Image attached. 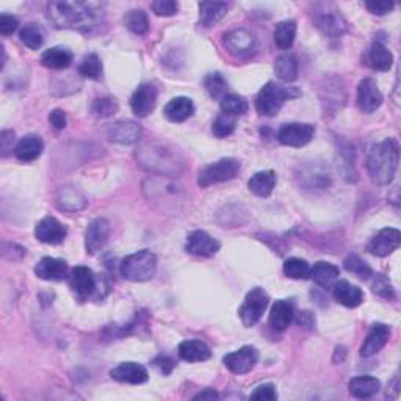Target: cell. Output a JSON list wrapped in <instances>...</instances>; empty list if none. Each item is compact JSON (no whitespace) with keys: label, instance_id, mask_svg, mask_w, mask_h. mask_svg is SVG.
<instances>
[{"label":"cell","instance_id":"7402d4cb","mask_svg":"<svg viewBox=\"0 0 401 401\" xmlns=\"http://www.w3.org/2000/svg\"><path fill=\"white\" fill-rule=\"evenodd\" d=\"M68 263L55 257H43L35 267V275L43 281H63L68 277Z\"/></svg>","mask_w":401,"mask_h":401},{"label":"cell","instance_id":"ab89813d","mask_svg":"<svg viewBox=\"0 0 401 401\" xmlns=\"http://www.w3.org/2000/svg\"><path fill=\"white\" fill-rule=\"evenodd\" d=\"M284 275L290 277V279H307L310 275V267L302 258H287L286 263H284Z\"/></svg>","mask_w":401,"mask_h":401},{"label":"cell","instance_id":"d4e9b609","mask_svg":"<svg viewBox=\"0 0 401 401\" xmlns=\"http://www.w3.org/2000/svg\"><path fill=\"white\" fill-rule=\"evenodd\" d=\"M163 113L166 119H170L171 122H184L195 113V103L190 98L179 96V98H174L166 103Z\"/></svg>","mask_w":401,"mask_h":401},{"label":"cell","instance_id":"bcb514c9","mask_svg":"<svg viewBox=\"0 0 401 401\" xmlns=\"http://www.w3.org/2000/svg\"><path fill=\"white\" fill-rule=\"evenodd\" d=\"M372 289L373 292L383 296V298L387 300H393L395 298V292H393V287L391 286V282L386 279L383 276H374V281L372 284Z\"/></svg>","mask_w":401,"mask_h":401},{"label":"cell","instance_id":"60d3db41","mask_svg":"<svg viewBox=\"0 0 401 401\" xmlns=\"http://www.w3.org/2000/svg\"><path fill=\"white\" fill-rule=\"evenodd\" d=\"M79 74L85 79H92V80H98L102 75V63L101 58L96 54H89L87 55L79 64Z\"/></svg>","mask_w":401,"mask_h":401},{"label":"cell","instance_id":"83f0119b","mask_svg":"<svg viewBox=\"0 0 401 401\" xmlns=\"http://www.w3.org/2000/svg\"><path fill=\"white\" fill-rule=\"evenodd\" d=\"M55 203L60 210L77 212L87 205V199L75 187H61L57 191Z\"/></svg>","mask_w":401,"mask_h":401},{"label":"cell","instance_id":"8fae6325","mask_svg":"<svg viewBox=\"0 0 401 401\" xmlns=\"http://www.w3.org/2000/svg\"><path fill=\"white\" fill-rule=\"evenodd\" d=\"M256 35L247 29H237L224 35V48L231 55L245 58L256 50Z\"/></svg>","mask_w":401,"mask_h":401},{"label":"cell","instance_id":"836d02e7","mask_svg":"<svg viewBox=\"0 0 401 401\" xmlns=\"http://www.w3.org/2000/svg\"><path fill=\"white\" fill-rule=\"evenodd\" d=\"M275 73L277 79L282 82H293L298 77V61H296L295 55L284 54L277 57L275 63Z\"/></svg>","mask_w":401,"mask_h":401},{"label":"cell","instance_id":"9c48e42d","mask_svg":"<svg viewBox=\"0 0 401 401\" xmlns=\"http://www.w3.org/2000/svg\"><path fill=\"white\" fill-rule=\"evenodd\" d=\"M270 296L265 292L263 289L256 287L252 289L251 292L245 298V302L242 304L240 310H238V315H240L242 323L247 328H252L257 325L258 320L262 319V315L268 307Z\"/></svg>","mask_w":401,"mask_h":401},{"label":"cell","instance_id":"f6af8a7d","mask_svg":"<svg viewBox=\"0 0 401 401\" xmlns=\"http://www.w3.org/2000/svg\"><path fill=\"white\" fill-rule=\"evenodd\" d=\"M118 112V102L113 98H98L92 105V113L96 118H108Z\"/></svg>","mask_w":401,"mask_h":401},{"label":"cell","instance_id":"4316f807","mask_svg":"<svg viewBox=\"0 0 401 401\" xmlns=\"http://www.w3.org/2000/svg\"><path fill=\"white\" fill-rule=\"evenodd\" d=\"M44 151V143L41 137L38 135H25L24 138L19 140V143L15 147V155L21 161H34L36 160Z\"/></svg>","mask_w":401,"mask_h":401},{"label":"cell","instance_id":"11a10c76","mask_svg":"<svg viewBox=\"0 0 401 401\" xmlns=\"http://www.w3.org/2000/svg\"><path fill=\"white\" fill-rule=\"evenodd\" d=\"M296 323L306 329H312L315 326V316L307 312V310H302V312H300L298 316H296Z\"/></svg>","mask_w":401,"mask_h":401},{"label":"cell","instance_id":"1f68e13d","mask_svg":"<svg viewBox=\"0 0 401 401\" xmlns=\"http://www.w3.org/2000/svg\"><path fill=\"white\" fill-rule=\"evenodd\" d=\"M228 11V3L224 2H200L199 3V21L204 27H212L221 21Z\"/></svg>","mask_w":401,"mask_h":401},{"label":"cell","instance_id":"8992f818","mask_svg":"<svg viewBox=\"0 0 401 401\" xmlns=\"http://www.w3.org/2000/svg\"><path fill=\"white\" fill-rule=\"evenodd\" d=\"M157 271V257L150 249H141L127 256L121 262V275L132 282H145L154 277Z\"/></svg>","mask_w":401,"mask_h":401},{"label":"cell","instance_id":"d6986e66","mask_svg":"<svg viewBox=\"0 0 401 401\" xmlns=\"http://www.w3.org/2000/svg\"><path fill=\"white\" fill-rule=\"evenodd\" d=\"M391 337V328L384 323H374L368 331L364 345L360 348L362 358H372L386 347Z\"/></svg>","mask_w":401,"mask_h":401},{"label":"cell","instance_id":"ac0fdd59","mask_svg":"<svg viewBox=\"0 0 401 401\" xmlns=\"http://www.w3.org/2000/svg\"><path fill=\"white\" fill-rule=\"evenodd\" d=\"M155 102H157V89L151 83H143L137 88L131 99L132 112L140 118H146L155 108Z\"/></svg>","mask_w":401,"mask_h":401},{"label":"cell","instance_id":"f5cc1de1","mask_svg":"<svg viewBox=\"0 0 401 401\" xmlns=\"http://www.w3.org/2000/svg\"><path fill=\"white\" fill-rule=\"evenodd\" d=\"M13 141H15V132L3 131L0 135V150H2V157L8 155V151L13 150Z\"/></svg>","mask_w":401,"mask_h":401},{"label":"cell","instance_id":"ee69618b","mask_svg":"<svg viewBox=\"0 0 401 401\" xmlns=\"http://www.w3.org/2000/svg\"><path fill=\"white\" fill-rule=\"evenodd\" d=\"M248 108H249L248 102L238 94H226L221 99V110L228 115H232V116L245 115L248 112Z\"/></svg>","mask_w":401,"mask_h":401},{"label":"cell","instance_id":"7a4b0ae2","mask_svg":"<svg viewBox=\"0 0 401 401\" xmlns=\"http://www.w3.org/2000/svg\"><path fill=\"white\" fill-rule=\"evenodd\" d=\"M400 161V146L395 138H386L374 145L367 159L370 179L378 185H389L395 177Z\"/></svg>","mask_w":401,"mask_h":401},{"label":"cell","instance_id":"681fc988","mask_svg":"<svg viewBox=\"0 0 401 401\" xmlns=\"http://www.w3.org/2000/svg\"><path fill=\"white\" fill-rule=\"evenodd\" d=\"M19 27V22L15 16H10V15H2L0 16V34L3 36H8L13 35Z\"/></svg>","mask_w":401,"mask_h":401},{"label":"cell","instance_id":"9a60e30c","mask_svg":"<svg viewBox=\"0 0 401 401\" xmlns=\"http://www.w3.org/2000/svg\"><path fill=\"white\" fill-rule=\"evenodd\" d=\"M358 107L360 112L373 113L383 103V94H381L377 82L373 79H364L358 87Z\"/></svg>","mask_w":401,"mask_h":401},{"label":"cell","instance_id":"7dc6e473","mask_svg":"<svg viewBox=\"0 0 401 401\" xmlns=\"http://www.w3.org/2000/svg\"><path fill=\"white\" fill-rule=\"evenodd\" d=\"M151 8L157 16H173L177 13L179 3L174 2V0H155Z\"/></svg>","mask_w":401,"mask_h":401},{"label":"cell","instance_id":"b9f144b4","mask_svg":"<svg viewBox=\"0 0 401 401\" xmlns=\"http://www.w3.org/2000/svg\"><path fill=\"white\" fill-rule=\"evenodd\" d=\"M235 126H237L235 116L223 113V115L218 116L215 122H213L212 132L217 138H226V137H229V135L234 133Z\"/></svg>","mask_w":401,"mask_h":401},{"label":"cell","instance_id":"cb8c5ba5","mask_svg":"<svg viewBox=\"0 0 401 401\" xmlns=\"http://www.w3.org/2000/svg\"><path fill=\"white\" fill-rule=\"evenodd\" d=\"M340 275V270L337 265L331 262H316L312 268H310L309 277H312L316 286L321 289H333L334 284L337 282Z\"/></svg>","mask_w":401,"mask_h":401},{"label":"cell","instance_id":"9f6ffc18","mask_svg":"<svg viewBox=\"0 0 401 401\" xmlns=\"http://www.w3.org/2000/svg\"><path fill=\"white\" fill-rule=\"evenodd\" d=\"M219 395H218V392H215L213 389H204L203 392H199L198 395L193 398V400H218Z\"/></svg>","mask_w":401,"mask_h":401},{"label":"cell","instance_id":"f35d334b","mask_svg":"<svg viewBox=\"0 0 401 401\" xmlns=\"http://www.w3.org/2000/svg\"><path fill=\"white\" fill-rule=\"evenodd\" d=\"M19 38H21V41L25 44V46L34 50H38L44 43V31L40 25L27 24L22 27L21 34H19Z\"/></svg>","mask_w":401,"mask_h":401},{"label":"cell","instance_id":"d590c367","mask_svg":"<svg viewBox=\"0 0 401 401\" xmlns=\"http://www.w3.org/2000/svg\"><path fill=\"white\" fill-rule=\"evenodd\" d=\"M296 36V22L295 21H282L275 29V43L276 46L287 50L293 46Z\"/></svg>","mask_w":401,"mask_h":401},{"label":"cell","instance_id":"44dd1931","mask_svg":"<svg viewBox=\"0 0 401 401\" xmlns=\"http://www.w3.org/2000/svg\"><path fill=\"white\" fill-rule=\"evenodd\" d=\"M110 377L115 381H119V383L143 384L150 379V373H147L145 365L137 364V362H122L110 372Z\"/></svg>","mask_w":401,"mask_h":401},{"label":"cell","instance_id":"db71d44e","mask_svg":"<svg viewBox=\"0 0 401 401\" xmlns=\"http://www.w3.org/2000/svg\"><path fill=\"white\" fill-rule=\"evenodd\" d=\"M154 365L163 374H170L174 368V362L168 356H159V358L154 359Z\"/></svg>","mask_w":401,"mask_h":401},{"label":"cell","instance_id":"7c38bea8","mask_svg":"<svg viewBox=\"0 0 401 401\" xmlns=\"http://www.w3.org/2000/svg\"><path fill=\"white\" fill-rule=\"evenodd\" d=\"M258 360V353L254 347H242L240 350L234 353H229L224 356V365L229 368L232 373L235 374H245L249 373L252 368L256 367Z\"/></svg>","mask_w":401,"mask_h":401},{"label":"cell","instance_id":"d6a6232c","mask_svg":"<svg viewBox=\"0 0 401 401\" xmlns=\"http://www.w3.org/2000/svg\"><path fill=\"white\" fill-rule=\"evenodd\" d=\"M41 63L49 69H66L73 63V54L64 48H50L43 54Z\"/></svg>","mask_w":401,"mask_h":401},{"label":"cell","instance_id":"52a82bcc","mask_svg":"<svg viewBox=\"0 0 401 401\" xmlns=\"http://www.w3.org/2000/svg\"><path fill=\"white\" fill-rule=\"evenodd\" d=\"M310 16H312L315 27L319 29L323 35L339 38L348 31V22L333 3L329 2L314 3Z\"/></svg>","mask_w":401,"mask_h":401},{"label":"cell","instance_id":"2e32d148","mask_svg":"<svg viewBox=\"0 0 401 401\" xmlns=\"http://www.w3.org/2000/svg\"><path fill=\"white\" fill-rule=\"evenodd\" d=\"M110 235V223L105 218H96L88 224L85 234V248L88 254H96L99 252L108 240Z\"/></svg>","mask_w":401,"mask_h":401},{"label":"cell","instance_id":"277c9868","mask_svg":"<svg viewBox=\"0 0 401 401\" xmlns=\"http://www.w3.org/2000/svg\"><path fill=\"white\" fill-rule=\"evenodd\" d=\"M68 279L71 289H73L79 301H87L88 298H103L101 289H110L105 277L94 275L92 268L82 267V265L71 270Z\"/></svg>","mask_w":401,"mask_h":401},{"label":"cell","instance_id":"4dcf8cb0","mask_svg":"<svg viewBox=\"0 0 401 401\" xmlns=\"http://www.w3.org/2000/svg\"><path fill=\"white\" fill-rule=\"evenodd\" d=\"M350 393L356 398H372L373 395H377L381 389L379 379L374 377H356L350 381Z\"/></svg>","mask_w":401,"mask_h":401},{"label":"cell","instance_id":"603a6c76","mask_svg":"<svg viewBox=\"0 0 401 401\" xmlns=\"http://www.w3.org/2000/svg\"><path fill=\"white\" fill-rule=\"evenodd\" d=\"M295 320V309L293 302L287 300H279L273 304L270 312L268 323L270 326L276 329V331H284L290 326V323Z\"/></svg>","mask_w":401,"mask_h":401},{"label":"cell","instance_id":"74e56055","mask_svg":"<svg viewBox=\"0 0 401 401\" xmlns=\"http://www.w3.org/2000/svg\"><path fill=\"white\" fill-rule=\"evenodd\" d=\"M126 27L135 35H146L150 30V21L143 10H132L129 11L124 17Z\"/></svg>","mask_w":401,"mask_h":401},{"label":"cell","instance_id":"e575fe53","mask_svg":"<svg viewBox=\"0 0 401 401\" xmlns=\"http://www.w3.org/2000/svg\"><path fill=\"white\" fill-rule=\"evenodd\" d=\"M368 61H370L372 68L378 71H389L393 63V55L391 50L387 49L383 43H373L370 52H368Z\"/></svg>","mask_w":401,"mask_h":401},{"label":"cell","instance_id":"3957f363","mask_svg":"<svg viewBox=\"0 0 401 401\" xmlns=\"http://www.w3.org/2000/svg\"><path fill=\"white\" fill-rule=\"evenodd\" d=\"M137 159L146 170L165 174V176H173V174H179L184 170V161L180 160L177 152L159 143H147L141 146L137 152Z\"/></svg>","mask_w":401,"mask_h":401},{"label":"cell","instance_id":"c3c4849f","mask_svg":"<svg viewBox=\"0 0 401 401\" xmlns=\"http://www.w3.org/2000/svg\"><path fill=\"white\" fill-rule=\"evenodd\" d=\"M277 398L276 386L275 384H262L251 393V400H261V401H275Z\"/></svg>","mask_w":401,"mask_h":401},{"label":"cell","instance_id":"484cf974","mask_svg":"<svg viewBox=\"0 0 401 401\" xmlns=\"http://www.w3.org/2000/svg\"><path fill=\"white\" fill-rule=\"evenodd\" d=\"M334 298L345 307H358L364 301V292L348 281H337L334 284Z\"/></svg>","mask_w":401,"mask_h":401},{"label":"cell","instance_id":"4fadbf2b","mask_svg":"<svg viewBox=\"0 0 401 401\" xmlns=\"http://www.w3.org/2000/svg\"><path fill=\"white\" fill-rule=\"evenodd\" d=\"M219 247H221V245H219L217 238L207 234L205 231H195L187 238L185 249L191 256L212 257L219 251Z\"/></svg>","mask_w":401,"mask_h":401},{"label":"cell","instance_id":"5bb4252c","mask_svg":"<svg viewBox=\"0 0 401 401\" xmlns=\"http://www.w3.org/2000/svg\"><path fill=\"white\" fill-rule=\"evenodd\" d=\"M401 242V232L393 228L381 229L377 235L372 238L368 243V251L378 257H386L392 254L400 247Z\"/></svg>","mask_w":401,"mask_h":401},{"label":"cell","instance_id":"f1b7e54d","mask_svg":"<svg viewBox=\"0 0 401 401\" xmlns=\"http://www.w3.org/2000/svg\"><path fill=\"white\" fill-rule=\"evenodd\" d=\"M179 358L185 362H203L210 359L212 351L207 344L200 340H185L177 348Z\"/></svg>","mask_w":401,"mask_h":401},{"label":"cell","instance_id":"8d00e7d4","mask_svg":"<svg viewBox=\"0 0 401 401\" xmlns=\"http://www.w3.org/2000/svg\"><path fill=\"white\" fill-rule=\"evenodd\" d=\"M204 87L212 99L221 101L228 93V82L219 73H212L204 79Z\"/></svg>","mask_w":401,"mask_h":401},{"label":"cell","instance_id":"5b68a950","mask_svg":"<svg viewBox=\"0 0 401 401\" xmlns=\"http://www.w3.org/2000/svg\"><path fill=\"white\" fill-rule=\"evenodd\" d=\"M301 96L298 88L293 87H284L276 82H268L261 93H258L256 99V108L257 112L263 116H275L279 113L286 101L295 99Z\"/></svg>","mask_w":401,"mask_h":401},{"label":"cell","instance_id":"ffe728a7","mask_svg":"<svg viewBox=\"0 0 401 401\" xmlns=\"http://www.w3.org/2000/svg\"><path fill=\"white\" fill-rule=\"evenodd\" d=\"M107 137L110 141L119 145L137 143L141 137V126L133 121H118L108 126Z\"/></svg>","mask_w":401,"mask_h":401},{"label":"cell","instance_id":"e0dca14e","mask_svg":"<svg viewBox=\"0 0 401 401\" xmlns=\"http://www.w3.org/2000/svg\"><path fill=\"white\" fill-rule=\"evenodd\" d=\"M66 228L54 217L43 218L41 221L36 224L35 229V235L38 240L46 245H60L64 238H66Z\"/></svg>","mask_w":401,"mask_h":401},{"label":"cell","instance_id":"ba28073f","mask_svg":"<svg viewBox=\"0 0 401 401\" xmlns=\"http://www.w3.org/2000/svg\"><path fill=\"white\" fill-rule=\"evenodd\" d=\"M240 171V161L234 157H226L204 166L198 174V184L200 187H210L234 179Z\"/></svg>","mask_w":401,"mask_h":401},{"label":"cell","instance_id":"30bf717a","mask_svg":"<svg viewBox=\"0 0 401 401\" xmlns=\"http://www.w3.org/2000/svg\"><path fill=\"white\" fill-rule=\"evenodd\" d=\"M315 135V127L307 122H290V124H284L279 131H277V140L284 146L290 147H302Z\"/></svg>","mask_w":401,"mask_h":401},{"label":"cell","instance_id":"f907efd6","mask_svg":"<svg viewBox=\"0 0 401 401\" xmlns=\"http://www.w3.org/2000/svg\"><path fill=\"white\" fill-rule=\"evenodd\" d=\"M365 6H367L368 11L373 13V15L384 16V15H387V13L393 10L395 3L387 2V0H378V2H367Z\"/></svg>","mask_w":401,"mask_h":401},{"label":"cell","instance_id":"f546056e","mask_svg":"<svg viewBox=\"0 0 401 401\" xmlns=\"http://www.w3.org/2000/svg\"><path fill=\"white\" fill-rule=\"evenodd\" d=\"M275 185H276V173L267 170L256 173L254 176L249 179L248 189L251 193H254L256 196L268 198L271 193H273Z\"/></svg>","mask_w":401,"mask_h":401},{"label":"cell","instance_id":"6da1fadb","mask_svg":"<svg viewBox=\"0 0 401 401\" xmlns=\"http://www.w3.org/2000/svg\"><path fill=\"white\" fill-rule=\"evenodd\" d=\"M48 17L57 29H71L89 34L99 27L102 11L94 3L50 2L48 5Z\"/></svg>","mask_w":401,"mask_h":401},{"label":"cell","instance_id":"816d5d0a","mask_svg":"<svg viewBox=\"0 0 401 401\" xmlns=\"http://www.w3.org/2000/svg\"><path fill=\"white\" fill-rule=\"evenodd\" d=\"M49 121L57 131H63V129L66 127V115H64V112L60 108H55L54 112L49 115Z\"/></svg>","mask_w":401,"mask_h":401},{"label":"cell","instance_id":"7bdbcfd3","mask_svg":"<svg viewBox=\"0 0 401 401\" xmlns=\"http://www.w3.org/2000/svg\"><path fill=\"white\" fill-rule=\"evenodd\" d=\"M344 265H345V270L348 271V273L358 276L359 279H362V281L370 279V277L373 276L372 268L368 267V265H367L364 261H362L360 257L354 256V254H353V256H348V257L345 258Z\"/></svg>","mask_w":401,"mask_h":401}]
</instances>
